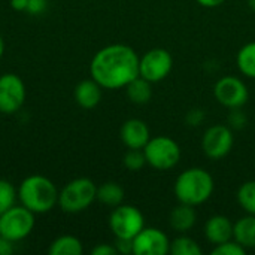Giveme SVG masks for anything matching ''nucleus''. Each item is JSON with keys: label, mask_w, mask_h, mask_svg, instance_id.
<instances>
[{"label": "nucleus", "mask_w": 255, "mask_h": 255, "mask_svg": "<svg viewBox=\"0 0 255 255\" xmlns=\"http://www.w3.org/2000/svg\"><path fill=\"white\" fill-rule=\"evenodd\" d=\"M97 200L106 206L117 208L124 202V190L117 182H105L97 187Z\"/></svg>", "instance_id": "aec40b11"}, {"label": "nucleus", "mask_w": 255, "mask_h": 255, "mask_svg": "<svg viewBox=\"0 0 255 255\" xmlns=\"http://www.w3.org/2000/svg\"><path fill=\"white\" fill-rule=\"evenodd\" d=\"M214 255H245L247 254V250L238 244L235 239L232 241H227L221 245H215L214 251H212Z\"/></svg>", "instance_id": "a878e982"}, {"label": "nucleus", "mask_w": 255, "mask_h": 255, "mask_svg": "<svg viewBox=\"0 0 255 255\" xmlns=\"http://www.w3.org/2000/svg\"><path fill=\"white\" fill-rule=\"evenodd\" d=\"M235 223L226 215H214L205 224V238L214 247L233 239Z\"/></svg>", "instance_id": "4468645a"}, {"label": "nucleus", "mask_w": 255, "mask_h": 255, "mask_svg": "<svg viewBox=\"0 0 255 255\" xmlns=\"http://www.w3.org/2000/svg\"><path fill=\"white\" fill-rule=\"evenodd\" d=\"M46 7V3L45 0H30L28 1V7H27V12L30 13H34V15H39L45 10Z\"/></svg>", "instance_id": "7c9ffc66"}, {"label": "nucleus", "mask_w": 255, "mask_h": 255, "mask_svg": "<svg viewBox=\"0 0 255 255\" xmlns=\"http://www.w3.org/2000/svg\"><path fill=\"white\" fill-rule=\"evenodd\" d=\"M75 100L81 108L93 109L102 100V87L93 78L84 79L75 88Z\"/></svg>", "instance_id": "dca6fc26"}, {"label": "nucleus", "mask_w": 255, "mask_h": 255, "mask_svg": "<svg viewBox=\"0 0 255 255\" xmlns=\"http://www.w3.org/2000/svg\"><path fill=\"white\" fill-rule=\"evenodd\" d=\"M30 0H10V7L15 10H27Z\"/></svg>", "instance_id": "72a5a7b5"}, {"label": "nucleus", "mask_w": 255, "mask_h": 255, "mask_svg": "<svg viewBox=\"0 0 255 255\" xmlns=\"http://www.w3.org/2000/svg\"><path fill=\"white\" fill-rule=\"evenodd\" d=\"M214 96L221 106L227 109H236L244 108L248 103L250 91L244 79L239 76L226 75L215 82Z\"/></svg>", "instance_id": "1a4fd4ad"}, {"label": "nucleus", "mask_w": 255, "mask_h": 255, "mask_svg": "<svg viewBox=\"0 0 255 255\" xmlns=\"http://www.w3.org/2000/svg\"><path fill=\"white\" fill-rule=\"evenodd\" d=\"M126 93L131 103L146 105L152 97V87L149 81H146L142 76H137L126 87Z\"/></svg>", "instance_id": "a211bd4d"}, {"label": "nucleus", "mask_w": 255, "mask_h": 255, "mask_svg": "<svg viewBox=\"0 0 255 255\" xmlns=\"http://www.w3.org/2000/svg\"><path fill=\"white\" fill-rule=\"evenodd\" d=\"M25 102V85L15 73H3L0 76V112L15 114Z\"/></svg>", "instance_id": "9b49d317"}, {"label": "nucleus", "mask_w": 255, "mask_h": 255, "mask_svg": "<svg viewBox=\"0 0 255 255\" xmlns=\"http://www.w3.org/2000/svg\"><path fill=\"white\" fill-rule=\"evenodd\" d=\"M3 52H4V42H3V37L0 36V60L3 57Z\"/></svg>", "instance_id": "f704fd0d"}, {"label": "nucleus", "mask_w": 255, "mask_h": 255, "mask_svg": "<svg viewBox=\"0 0 255 255\" xmlns=\"http://www.w3.org/2000/svg\"><path fill=\"white\" fill-rule=\"evenodd\" d=\"M233 239L245 250H255V215L247 214L235 223Z\"/></svg>", "instance_id": "f3484780"}, {"label": "nucleus", "mask_w": 255, "mask_h": 255, "mask_svg": "<svg viewBox=\"0 0 255 255\" xmlns=\"http://www.w3.org/2000/svg\"><path fill=\"white\" fill-rule=\"evenodd\" d=\"M173 69V57L164 48H152L139 58V76L151 84L160 82L169 76Z\"/></svg>", "instance_id": "6e6552de"}, {"label": "nucleus", "mask_w": 255, "mask_h": 255, "mask_svg": "<svg viewBox=\"0 0 255 255\" xmlns=\"http://www.w3.org/2000/svg\"><path fill=\"white\" fill-rule=\"evenodd\" d=\"M236 64L244 76L255 79V40L244 45L239 49L236 55Z\"/></svg>", "instance_id": "412c9836"}, {"label": "nucleus", "mask_w": 255, "mask_h": 255, "mask_svg": "<svg viewBox=\"0 0 255 255\" xmlns=\"http://www.w3.org/2000/svg\"><path fill=\"white\" fill-rule=\"evenodd\" d=\"M139 58L131 46L112 43L94 54L90 63V75L102 88H126L139 76Z\"/></svg>", "instance_id": "f257e3e1"}, {"label": "nucleus", "mask_w": 255, "mask_h": 255, "mask_svg": "<svg viewBox=\"0 0 255 255\" xmlns=\"http://www.w3.org/2000/svg\"><path fill=\"white\" fill-rule=\"evenodd\" d=\"M146 164L157 170H170L181 161V146L169 136H155L143 146Z\"/></svg>", "instance_id": "39448f33"}, {"label": "nucleus", "mask_w": 255, "mask_h": 255, "mask_svg": "<svg viewBox=\"0 0 255 255\" xmlns=\"http://www.w3.org/2000/svg\"><path fill=\"white\" fill-rule=\"evenodd\" d=\"M200 6H203V7H209V9H212V7H218V6H221L226 0H196Z\"/></svg>", "instance_id": "473e14b6"}, {"label": "nucleus", "mask_w": 255, "mask_h": 255, "mask_svg": "<svg viewBox=\"0 0 255 255\" xmlns=\"http://www.w3.org/2000/svg\"><path fill=\"white\" fill-rule=\"evenodd\" d=\"M97 200V187L88 178L70 181L58 194V205L67 214H78L88 209Z\"/></svg>", "instance_id": "20e7f679"}, {"label": "nucleus", "mask_w": 255, "mask_h": 255, "mask_svg": "<svg viewBox=\"0 0 255 255\" xmlns=\"http://www.w3.org/2000/svg\"><path fill=\"white\" fill-rule=\"evenodd\" d=\"M248 6H250L251 10H254L255 12V0H248Z\"/></svg>", "instance_id": "c9c22d12"}, {"label": "nucleus", "mask_w": 255, "mask_h": 255, "mask_svg": "<svg viewBox=\"0 0 255 255\" xmlns=\"http://www.w3.org/2000/svg\"><path fill=\"white\" fill-rule=\"evenodd\" d=\"M115 248H117L118 254H133V239L115 238Z\"/></svg>", "instance_id": "c85d7f7f"}, {"label": "nucleus", "mask_w": 255, "mask_h": 255, "mask_svg": "<svg viewBox=\"0 0 255 255\" xmlns=\"http://www.w3.org/2000/svg\"><path fill=\"white\" fill-rule=\"evenodd\" d=\"M120 137L128 149H143L151 139L149 127L139 118L127 120L120 130Z\"/></svg>", "instance_id": "ddd939ff"}, {"label": "nucleus", "mask_w": 255, "mask_h": 255, "mask_svg": "<svg viewBox=\"0 0 255 255\" xmlns=\"http://www.w3.org/2000/svg\"><path fill=\"white\" fill-rule=\"evenodd\" d=\"M205 118H206L205 112L202 109H199V108L188 111V114L185 115V121H187V124L190 127H199V126H202V123L205 121Z\"/></svg>", "instance_id": "cd10ccee"}, {"label": "nucleus", "mask_w": 255, "mask_h": 255, "mask_svg": "<svg viewBox=\"0 0 255 255\" xmlns=\"http://www.w3.org/2000/svg\"><path fill=\"white\" fill-rule=\"evenodd\" d=\"M34 229V214L25 206H12L0 215V236L19 242L25 239Z\"/></svg>", "instance_id": "423d86ee"}, {"label": "nucleus", "mask_w": 255, "mask_h": 255, "mask_svg": "<svg viewBox=\"0 0 255 255\" xmlns=\"http://www.w3.org/2000/svg\"><path fill=\"white\" fill-rule=\"evenodd\" d=\"M247 123H248V118L242 112V108L230 109V114L227 117V124L232 130H241L247 126Z\"/></svg>", "instance_id": "bb28decb"}, {"label": "nucleus", "mask_w": 255, "mask_h": 255, "mask_svg": "<svg viewBox=\"0 0 255 255\" xmlns=\"http://www.w3.org/2000/svg\"><path fill=\"white\" fill-rule=\"evenodd\" d=\"M16 199L18 191L13 188V185L6 179H0V215L15 206Z\"/></svg>", "instance_id": "b1692460"}, {"label": "nucleus", "mask_w": 255, "mask_h": 255, "mask_svg": "<svg viewBox=\"0 0 255 255\" xmlns=\"http://www.w3.org/2000/svg\"><path fill=\"white\" fill-rule=\"evenodd\" d=\"M169 253H170L169 236L155 227H143L133 238L134 255H166Z\"/></svg>", "instance_id": "f8f14e48"}, {"label": "nucleus", "mask_w": 255, "mask_h": 255, "mask_svg": "<svg viewBox=\"0 0 255 255\" xmlns=\"http://www.w3.org/2000/svg\"><path fill=\"white\" fill-rule=\"evenodd\" d=\"M214 188V178L203 167H190L184 170L182 173H179L173 185L178 202L196 208L211 199Z\"/></svg>", "instance_id": "f03ea898"}, {"label": "nucleus", "mask_w": 255, "mask_h": 255, "mask_svg": "<svg viewBox=\"0 0 255 255\" xmlns=\"http://www.w3.org/2000/svg\"><path fill=\"white\" fill-rule=\"evenodd\" d=\"M233 130L224 124L211 126L202 137L203 154L211 160H221L227 157L233 148Z\"/></svg>", "instance_id": "9d476101"}, {"label": "nucleus", "mask_w": 255, "mask_h": 255, "mask_svg": "<svg viewBox=\"0 0 255 255\" xmlns=\"http://www.w3.org/2000/svg\"><path fill=\"white\" fill-rule=\"evenodd\" d=\"M239 206L250 215H255V181L244 182L236 194Z\"/></svg>", "instance_id": "5701e85b"}, {"label": "nucleus", "mask_w": 255, "mask_h": 255, "mask_svg": "<svg viewBox=\"0 0 255 255\" xmlns=\"http://www.w3.org/2000/svg\"><path fill=\"white\" fill-rule=\"evenodd\" d=\"M123 164L130 172H139L146 164L143 149H128L123 157Z\"/></svg>", "instance_id": "393cba45"}, {"label": "nucleus", "mask_w": 255, "mask_h": 255, "mask_svg": "<svg viewBox=\"0 0 255 255\" xmlns=\"http://www.w3.org/2000/svg\"><path fill=\"white\" fill-rule=\"evenodd\" d=\"M49 255H81L84 253L82 242L70 235L57 238L48 248Z\"/></svg>", "instance_id": "6ab92c4d"}, {"label": "nucleus", "mask_w": 255, "mask_h": 255, "mask_svg": "<svg viewBox=\"0 0 255 255\" xmlns=\"http://www.w3.org/2000/svg\"><path fill=\"white\" fill-rule=\"evenodd\" d=\"M13 242L4 239L0 236V255H10L13 253V247H12Z\"/></svg>", "instance_id": "2f4dec72"}, {"label": "nucleus", "mask_w": 255, "mask_h": 255, "mask_svg": "<svg viewBox=\"0 0 255 255\" xmlns=\"http://www.w3.org/2000/svg\"><path fill=\"white\" fill-rule=\"evenodd\" d=\"M93 255H117L118 251L115 248V245H109V244H100L97 247L93 248L91 251Z\"/></svg>", "instance_id": "c756f323"}, {"label": "nucleus", "mask_w": 255, "mask_h": 255, "mask_svg": "<svg viewBox=\"0 0 255 255\" xmlns=\"http://www.w3.org/2000/svg\"><path fill=\"white\" fill-rule=\"evenodd\" d=\"M196 221H197L196 206L185 205V203H179L178 206H175L169 215L170 227L179 235H185L187 232H190L196 226Z\"/></svg>", "instance_id": "2eb2a0df"}, {"label": "nucleus", "mask_w": 255, "mask_h": 255, "mask_svg": "<svg viewBox=\"0 0 255 255\" xmlns=\"http://www.w3.org/2000/svg\"><path fill=\"white\" fill-rule=\"evenodd\" d=\"M18 199L33 214L49 212L58 203V191L51 179L42 175L25 178L18 187Z\"/></svg>", "instance_id": "7ed1b4c3"}, {"label": "nucleus", "mask_w": 255, "mask_h": 255, "mask_svg": "<svg viewBox=\"0 0 255 255\" xmlns=\"http://www.w3.org/2000/svg\"><path fill=\"white\" fill-rule=\"evenodd\" d=\"M170 254L173 255H202L200 245L190 236L181 235L170 242Z\"/></svg>", "instance_id": "4be33fe9"}, {"label": "nucleus", "mask_w": 255, "mask_h": 255, "mask_svg": "<svg viewBox=\"0 0 255 255\" xmlns=\"http://www.w3.org/2000/svg\"><path fill=\"white\" fill-rule=\"evenodd\" d=\"M145 227L143 214L131 205H120L114 208L109 217V229L115 238L133 239Z\"/></svg>", "instance_id": "0eeeda50"}]
</instances>
